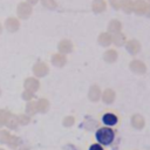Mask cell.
<instances>
[{
	"instance_id": "6da1fadb",
	"label": "cell",
	"mask_w": 150,
	"mask_h": 150,
	"mask_svg": "<svg viewBox=\"0 0 150 150\" xmlns=\"http://www.w3.org/2000/svg\"><path fill=\"white\" fill-rule=\"evenodd\" d=\"M95 137H96V141L102 144V145H110L115 138V134L114 131L108 128V127H104V128H101L96 131L95 134Z\"/></svg>"
},
{
	"instance_id": "7a4b0ae2",
	"label": "cell",
	"mask_w": 150,
	"mask_h": 150,
	"mask_svg": "<svg viewBox=\"0 0 150 150\" xmlns=\"http://www.w3.org/2000/svg\"><path fill=\"white\" fill-rule=\"evenodd\" d=\"M102 122H103L104 125H107L109 128V127H112L117 123V117H116V115L108 112V114H104L102 116Z\"/></svg>"
},
{
	"instance_id": "3957f363",
	"label": "cell",
	"mask_w": 150,
	"mask_h": 150,
	"mask_svg": "<svg viewBox=\"0 0 150 150\" xmlns=\"http://www.w3.org/2000/svg\"><path fill=\"white\" fill-rule=\"evenodd\" d=\"M89 150H103V148L101 144H93V145H90Z\"/></svg>"
}]
</instances>
